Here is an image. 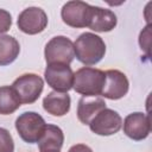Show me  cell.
I'll list each match as a JSON object with an SVG mask.
<instances>
[{
  "label": "cell",
  "mask_w": 152,
  "mask_h": 152,
  "mask_svg": "<svg viewBox=\"0 0 152 152\" xmlns=\"http://www.w3.org/2000/svg\"><path fill=\"white\" fill-rule=\"evenodd\" d=\"M75 57L84 65L97 64L106 53V44L103 39L91 32H84L78 36L74 43Z\"/></svg>",
  "instance_id": "obj_1"
},
{
  "label": "cell",
  "mask_w": 152,
  "mask_h": 152,
  "mask_svg": "<svg viewBox=\"0 0 152 152\" xmlns=\"http://www.w3.org/2000/svg\"><path fill=\"white\" fill-rule=\"evenodd\" d=\"M104 71L96 68L83 66L74 72L72 89L82 96H100L104 86Z\"/></svg>",
  "instance_id": "obj_2"
},
{
  "label": "cell",
  "mask_w": 152,
  "mask_h": 152,
  "mask_svg": "<svg viewBox=\"0 0 152 152\" xmlns=\"http://www.w3.org/2000/svg\"><path fill=\"white\" fill-rule=\"evenodd\" d=\"M45 120L36 112H25L15 120V129L19 137L27 144H36L45 129Z\"/></svg>",
  "instance_id": "obj_3"
},
{
  "label": "cell",
  "mask_w": 152,
  "mask_h": 152,
  "mask_svg": "<svg viewBox=\"0 0 152 152\" xmlns=\"http://www.w3.org/2000/svg\"><path fill=\"white\" fill-rule=\"evenodd\" d=\"M11 87L15 91L20 103L31 104L39 99L44 89V81L39 75L28 72L15 78Z\"/></svg>",
  "instance_id": "obj_4"
},
{
  "label": "cell",
  "mask_w": 152,
  "mask_h": 152,
  "mask_svg": "<svg viewBox=\"0 0 152 152\" xmlns=\"http://www.w3.org/2000/svg\"><path fill=\"white\" fill-rule=\"evenodd\" d=\"M44 57L46 64L70 65L75 58L74 43L65 36H56L45 45Z\"/></svg>",
  "instance_id": "obj_5"
},
{
  "label": "cell",
  "mask_w": 152,
  "mask_h": 152,
  "mask_svg": "<svg viewBox=\"0 0 152 152\" xmlns=\"http://www.w3.org/2000/svg\"><path fill=\"white\" fill-rule=\"evenodd\" d=\"M91 13V5L84 1H68L63 5L61 17L64 24L75 28L88 27L89 18Z\"/></svg>",
  "instance_id": "obj_6"
},
{
  "label": "cell",
  "mask_w": 152,
  "mask_h": 152,
  "mask_svg": "<svg viewBox=\"0 0 152 152\" xmlns=\"http://www.w3.org/2000/svg\"><path fill=\"white\" fill-rule=\"evenodd\" d=\"M44 78L49 87L55 91L68 93L72 89L74 72L70 65L65 64H48L44 71Z\"/></svg>",
  "instance_id": "obj_7"
},
{
  "label": "cell",
  "mask_w": 152,
  "mask_h": 152,
  "mask_svg": "<svg viewBox=\"0 0 152 152\" xmlns=\"http://www.w3.org/2000/svg\"><path fill=\"white\" fill-rule=\"evenodd\" d=\"M122 119L120 114L113 109L104 108L99 112L89 122V128L93 133L102 137L113 135L121 129Z\"/></svg>",
  "instance_id": "obj_8"
},
{
  "label": "cell",
  "mask_w": 152,
  "mask_h": 152,
  "mask_svg": "<svg viewBox=\"0 0 152 152\" xmlns=\"http://www.w3.org/2000/svg\"><path fill=\"white\" fill-rule=\"evenodd\" d=\"M17 25L26 34H38L48 26V15L40 7H27L18 15Z\"/></svg>",
  "instance_id": "obj_9"
},
{
  "label": "cell",
  "mask_w": 152,
  "mask_h": 152,
  "mask_svg": "<svg viewBox=\"0 0 152 152\" xmlns=\"http://www.w3.org/2000/svg\"><path fill=\"white\" fill-rule=\"evenodd\" d=\"M104 86L101 93V96L109 100L122 99L129 89V82L127 76L116 69H109L104 71Z\"/></svg>",
  "instance_id": "obj_10"
},
{
  "label": "cell",
  "mask_w": 152,
  "mask_h": 152,
  "mask_svg": "<svg viewBox=\"0 0 152 152\" xmlns=\"http://www.w3.org/2000/svg\"><path fill=\"white\" fill-rule=\"evenodd\" d=\"M151 132L150 115L141 112L128 114L124 120V133L132 140L140 141L148 137Z\"/></svg>",
  "instance_id": "obj_11"
},
{
  "label": "cell",
  "mask_w": 152,
  "mask_h": 152,
  "mask_svg": "<svg viewBox=\"0 0 152 152\" xmlns=\"http://www.w3.org/2000/svg\"><path fill=\"white\" fill-rule=\"evenodd\" d=\"M118 24L116 15L108 8L99 6H91V13L88 23V27L95 32H109Z\"/></svg>",
  "instance_id": "obj_12"
},
{
  "label": "cell",
  "mask_w": 152,
  "mask_h": 152,
  "mask_svg": "<svg viewBox=\"0 0 152 152\" xmlns=\"http://www.w3.org/2000/svg\"><path fill=\"white\" fill-rule=\"evenodd\" d=\"M71 99L68 93L50 91L43 100V108L53 116H63L70 110Z\"/></svg>",
  "instance_id": "obj_13"
},
{
  "label": "cell",
  "mask_w": 152,
  "mask_h": 152,
  "mask_svg": "<svg viewBox=\"0 0 152 152\" xmlns=\"http://www.w3.org/2000/svg\"><path fill=\"white\" fill-rule=\"evenodd\" d=\"M104 108L107 107L103 99L99 96H82L77 104V119L83 125H89L93 118Z\"/></svg>",
  "instance_id": "obj_14"
},
{
  "label": "cell",
  "mask_w": 152,
  "mask_h": 152,
  "mask_svg": "<svg viewBox=\"0 0 152 152\" xmlns=\"http://www.w3.org/2000/svg\"><path fill=\"white\" fill-rule=\"evenodd\" d=\"M64 142L63 131L56 126L48 124L45 126L44 133L38 141V148L40 152L45 151H61Z\"/></svg>",
  "instance_id": "obj_15"
},
{
  "label": "cell",
  "mask_w": 152,
  "mask_h": 152,
  "mask_svg": "<svg viewBox=\"0 0 152 152\" xmlns=\"http://www.w3.org/2000/svg\"><path fill=\"white\" fill-rule=\"evenodd\" d=\"M20 52L18 40L8 34H0V66L13 63Z\"/></svg>",
  "instance_id": "obj_16"
},
{
  "label": "cell",
  "mask_w": 152,
  "mask_h": 152,
  "mask_svg": "<svg viewBox=\"0 0 152 152\" xmlns=\"http://www.w3.org/2000/svg\"><path fill=\"white\" fill-rule=\"evenodd\" d=\"M21 106L15 91L10 86L0 87V114L10 115Z\"/></svg>",
  "instance_id": "obj_17"
},
{
  "label": "cell",
  "mask_w": 152,
  "mask_h": 152,
  "mask_svg": "<svg viewBox=\"0 0 152 152\" xmlns=\"http://www.w3.org/2000/svg\"><path fill=\"white\" fill-rule=\"evenodd\" d=\"M0 152H14V141L11 133L0 127Z\"/></svg>",
  "instance_id": "obj_18"
},
{
  "label": "cell",
  "mask_w": 152,
  "mask_h": 152,
  "mask_svg": "<svg viewBox=\"0 0 152 152\" xmlns=\"http://www.w3.org/2000/svg\"><path fill=\"white\" fill-rule=\"evenodd\" d=\"M151 25L147 24V26L140 32L139 36V45L141 48V50H144L146 52L147 56H150V37H151Z\"/></svg>",
  "instance_id": "obj_19"
},
{
  "label": "cell",
  "mask_w": 152,
  "mask_h": 152,
  "mask_svg": "<svg viewBox=\"0 0 152 152\" xmlns=\"http://www.w3.org/2000/svg\"><path fill=\"white\" fill-rule=\"evenodd\" d=\"M12 26V15L6 10L0 8V34L6 33Z\"/></svg>",
  "instance_id": "obj_20"
},
{
  "label": "cell",
  "mask_w": 152,
  "mask_h": 152,
  "mask_svg": "<svg viewBox=\"0 0 152 152\" xmlns=\"http://www.w3.org/2000/svg\"><path fill=\"white\" fill-rule=\"evenodd\" d=\"M68 152H93V150L84 144H76L69 148Z\"/></svg>",
  "instance_id": "obj_21"
},
{
  "label": "cell",
  "mask_w": 152,
  "mask_h": 152,
  "mask_svg": "<svg viewBox=\"0 0 152 152\" xmlns=\"http://www.w3.org/2000/svg\"><path fill=\"white\" fill-rule=\"evenodd\" d=\"M45 152H59V151H45Z\"/></svg>",
  "instance_id": "obj_22"
}]
</instances>
